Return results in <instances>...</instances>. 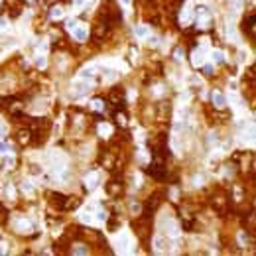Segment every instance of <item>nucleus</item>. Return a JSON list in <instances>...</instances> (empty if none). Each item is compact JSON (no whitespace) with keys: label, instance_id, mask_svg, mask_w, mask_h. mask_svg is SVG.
<instances>
[{"label":"nucleus","instance_id":"f8f14e48","mask_svg":"<svg viewBox=\"0 0 256 256\" xmlns=\"http://www.w3.org/2000/svg\"><path fill=\"white\" fill-rule=\"evenodd\" d=\"M67 28L73 30V28H75V20H69V22H67Z\"/></svg>","mask_w":256,"mask_h":256},{"label":"nucleus","instance_id":"f257e3e1","mask_svg":"<svg viewBox=\"0 0 256 256\" xmlns=\"http://www.w3.org/2000/svg\"><path fill=\"white\" fill-rule=\"evenodd\" d=\"M49 199H51V205H55L57 209H63L65 195H61V193H49Z\"/></svg>","mask_w":256,"mask_h":256},{"label":"nucleus","instance_id":"39448f33","mask_svg":"<svg viewBox=\"0 0 256 256\" xmlns=\"http://www.w3.org/2000/svg\"><path fill=\"white\" fill-rule=\"evenodd\" d=\"M146 33H148V30H146L144 26H140V28H136V35H140V38H144Z\"/></svg>","mask_w":256,"mask_h":256},{"label":"nucleus","instance_id":"2eb2a0df","mask_svg":"<svg viewBox=\"0 0 256 256\" xmlns=\"http://www.w3.org/2000/svg\"><path fill=\"white\" fill-rule=\"evenodd\" d=\"M99 219H100V221H104V219H106V213L100 211V213H99Z\"/></svg>","mask_w":256,"mask_h":256},{"label":"nucleus","instance_id":"4468645a","mask_svg":"<svg viewBox=\"0 0 256 256\" xmlns=\"http://www.w3.org/2000/svg\"><path fill=\"white\" fill-rule=\"evenodd\" d=\"M93 104H95V109H102V102H100V100H95Z\"/></svg>","mask_w":256,"mask_h":256},{"label":"nucleus","instance_id":"9b49d317","mask_svg":"<svg viewBox=\"0 0 256 256\" xmlns=\"http://www.w3.org/2000/svg\"><path fill=\"white\" fill-rule=\"evenodd\" d=\"M22 189H24V191H28V193H32V185H28V183H24V185H22Z\"/></svg>","mask_w":256,"mask_h":256},{"label":"nucleus","instance_id":"423d86ee","mask_svg":"<svg viewBox=\"0 0 256 256\" xmlns=\"http://www.w3.org/2000/svg\"><path fill=\"white\" fill-rule=\"evenodd\" d=\"M75 35H77V40H85V38H87L85 30H75Z\"/></svg>","mask_w":256,"mask_h":256},{"label":"nucleus","instance_id":"ddd939ff","mask_svg":"<svg viewBox=\"0 0 256 256\" xmlns=\"http://www.w3.org/2000/svg\"><path fill=\"white\" fill-rule=\"evenodd\" d=\"M205 73H207V75H213V67L207 65V67H205Z\"/></svg>","mask_w":256,"mask_h":256},{"label":"nucleus","instance_id":"20e7f679","mask_svg":"<svg viewBox=\"0 0 256 256\" xmlns=\"http://www.w3.org/2000/svg\"><path fill=\"white\" fill-rule=\"evenodd\" d=\"M213 102H215L217 109H223L225 104H227V100H225V97L221 93H213Z\"/></svg>","mask_w":256,"mask_h":256},{"label":"nucleus","instance_id":"6e6552de","mask_svg":"<svg viewBox=\"0 0 256 256\" xmlns=\"http://www.w3.org/2000/svg\"><path fill=\"white\" fill-rule=\"evenodd\" d=\"M213 59L215 61H223V53L221 51H213Z\"/></svg>","mask_w":256,"mask_h":256},{"label":"nucleus","instance_id":"7ed1b4c3","mask_svg":"<svg viewBox=\"0 0 256 256\" xmlns=\"http://www.w3.org/2000/svg\"><path fill=\"white\" fill-rule=\"evenodd\" d=\"M242 28H244V32L248 30V33H250V35H254V14H250L244 22H242Z\"/></svg>","mask_w":256,"mask_h":256},{"label":"nucleus","instance_id":"0eeeda50","mask_svg":"<svg viewBox=\"0 0 256 256\" xmlns=\"http://www.w3.org/2000/svg\"><path fill=\"white\" fill-rule=\"evenodd\" d=\"M20 142H30V132H20Z\"/></svg>","mask_w":256,"mask_h":256},{"label":"nucleus","instance_id":"1a4fd4ad","mask_svg":"<svg viewBox=\"0 0 256 256\" xmlns=\"http://www.w3.org/2000/svg\"><path fill=\"white\" fill-rule=\"evenodd\" d=\"M61 14H63V12H61V8H53V10H51V16H53V18H59Z\"/></svg>","mask_w":256,"mask_h":256},{"label":"nucleus","instance_id":"dca6fc26","mask_svg":"<svg viewBox=\"0 0 256 256\" xmlns=\"http://www.w3.org/2000/svg\"><path fill=\"white\" fill-rule=\"evenodd\" d=\"M0 28H6V20H0Z\"/></svg>","mask_w":256,"mask_h":256},{"label":"nucleus","instance_id":"9d476101","mask_svg":"<svg viewBox=\"0 0 256 256\" xmlns=\"http://www.w3.org/2000/svg\"><path fill=\"white\" fill-rule=\"evenodd\" d=\"M99 130H100V134H109V132H111V126H106V124H104V126H100Z\"/></svg>","mask_w":256,"mask_h":256},{"label":"nucleus","instance_id":"f03ea898","mask_svg":"<svg viewBox=\"0 0 256 256\" xmlns=\"http://www.w3.org/2000/svg\"><path fill=\"white\" fill-rule=\"evenodd\" d=\"M79 205H81V199L79 197H65V203H63V209H77Z\"/></svg>","mask_w":256,"mask_h":256}]
</instances>
